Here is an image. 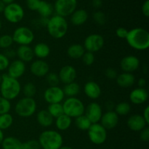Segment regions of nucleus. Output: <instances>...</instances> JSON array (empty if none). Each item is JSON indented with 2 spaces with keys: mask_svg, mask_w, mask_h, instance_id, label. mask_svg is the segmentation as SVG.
Masks as SVG:
<instances>
[{
  "mask_svg": "<svg viewBox=\"0 0 149 149\" xmlns=\"http://www.w3.org/2000/svg\"><path fill=\"white\" fill-rule=\"evenodd\" d=\"M125 39L129 46L136 50H146L149 47V33L143 28H134L128 31Z\"/></svg>",
  "mask_w": 149,
  "mask_h": 149,
  "instance_id": "obj_1",
  "label": "nucleus"
},
{
  "mask_svg": "<svg viewBox=\"0 0 149 149\" xmlns=\"http://www.w3.org/2000/svg\"><path fill=\"white\" fill-rule=\"evenodd\" d=\"M1 84H0V93L1 97L8 100H15L18 97L21 92V85L17 79L10 77L6 74L1 75Z\"/></svg>",
  "mask_w": 149,
  "mask_h": 149,
  "instance_id": "obj_2",
  "label": "nucleus"
},
{
  "mask_svg": "<svg viewBox=\"0 0 149 149\" xmlns=\"http://www.w3.org/2000/svg\"><path fill=\"white\" fill-rule=\"evenodd\" d=\"M46 28L49 36L54 39H60L68 33V23L65 17L55 15L49 17Z\"/></svg>",
  "mask_w": 149,
  "mask_h": 149,
  "instance_id": "obj_3",
  "label": "nucleus"
},
{
  "mask_svg": "<svg viewBox=\"0 0 149 149\" xmlns=\"http://www.w3.org/2000/svg\"><path fill=\"white\" fill-rule=\"evenodd\" d=\"M38 141L42 149H59L63 143V138L58 131L46 130L40 134Z\"/></svg>",
  "mask_w": 149,
  "mask_h": 149,
  "instance_id": "obj_4",
  "label": "nucleus"
},
{
  "mask_svg": "<svg viewBox=\"0 0 149 149\" xmlns=\"http://www.w3.org/2000/svg\"><path fill=\"white\" fill-rule=\"evenodd\" d=\"M64 114L73 118H77L84 114L85 106L80 99L77 97H68L62 103Z\"/></svg>",
  "mask_w": 149,
  "mask_h": 149,
  "instance_id": "obj_5",
  "label": "nucleus"
},
{
  "mask_svg": "<svg viewBox=\"0 0 149 149\" xmlns=\"http://www.w3.org/2000/svg\"><path fill=\"white\" fill-rule=\"evenodd\" d=\"M37 109L36 101L33 97H23L16 103L15 111L22 118H29L33 116Z\"/></svg>",
  "mask_w": 149,
  "mask_h": 149,
  "instance_id": "obj_6",
  "label": "nucleus"
},
{
  "mask_svg": "<svg viewBox=\"0 0 149 149\" xmlns=\"http://www.w3.org/2000/svg\"><path fill=\"white\" fill-rule=\"evenodd\" d=\"M3 14L7 21L15 24L20 23L23 20L25 12L21 5L16 2H13L5 5Z\"/></svg>",
  "mask_w": 149,
  "mask_h": 149,
  "instance_id": "obj_7",
  "label": "nucleus"
},
{
  "mask_svg": "<svg viewBox=\"0 0 149 149\" xmlns=\"http://www.w3.org/2000/svg\"><path fill=\"white\" fill-rule=\"evenodd\" d=\"M13 42L19 45H30L34 40L33 31L27 26L17 27L13 31Z\"/></svg>",
  "mask_w": 149,
  "mask_h": 149,
  "instance_id": "obj_8",
  "label": "nucleus"
},
{
  "mask_svg": "<svg viewBox=\"0 0 149 149\" xmlns=\"http://www.w3.org/2000/svg\"><path fill=\"white\" fill-rule=\"evenodd\" d=\"M90 141L95 145H102L107 139V130L100 123L92 124L87 130Z\"/></svg>",
  "mask_w": 149,
  "mask_h": 149,
  "instance_id": "obj_9",
  "label": "nucleus"
},
{
  "mask_svg": "<svg viewBox=\"0 0 149 149\" xmlns=\"http://www.w3.org/2000/svg\"><path fill=\"white\" fill-rule=\"evenodd\" d=\"M53 7L56 15L65 18L77 10V0H56Z\"/></svg>",
  "mask_w": 149,
  "mask_h": 149,
  "instance_id": "obj_10",
  "label": "nucleus"
},
{
  "mask_svg": "<svg viewBox=\"0 0 149 149\" xmlns=\"http://www.w3.org/2000/svg\"><path fill=\"white\" fill-rule=\"evenodd\" d=\"M105 44L104 38L99 33H92L88 35L84 41V49L87 52L95 53L100 51Z\"/></svg>",
  "mask_w": 149,
  "mask_h": 149,
  "instance_id": "obj_11",
  "label": "nucleus"
},
{
  "mask_svg": "<svg viewBox=\"0 0 149 149\" xmlns=\"http://www.w3.org/2000/svg\"><path fill=\"white\" fill-rule=\"evenodd\" d=\"M63 90L58 86L49 87L44 93V99L49 104L61 103L64 100Z\"/></svg>",
  "mask_w": 149,
  "mask_h": 149,
  "instance_id": "obj_12",
  "label": "nucleus"
},
{
  "mask_svg": "<svg viewBox=\"0 0 149 149\" xmlns=\"http://www.w3.org/2000/svg\"><path fill=\"white\" fill-rule=\"evenodd\" d=\"M103 113L101 106L96 102L89 103L84 111V115L88 118L92 124L99 123Z\"/></svg>",
  "mask_w": 149,
  "mask_h": 149,
  "instance_id": "obj_13",
  "label": "nucleus"
},
{
  "mask_svg": "<svg viewBox=\"0 0 149 149\" xmlns=\"http://www.w3.org/2000/svg\"><path fill=\"white\" fill-rule=\"evenodd\" d=\"M30 71L36 77H45L49 72V65L45 60L37 59L30 65Z\"/></svg>",
  "mask_w": 149,
  "mask_h": 149,
  "instance_id": "obj_14",
  "label": "nucleus"
},
{
  "mask_svg": "<svg viewBox=\"0 0 149 149\" xmlns=\"http://www.w3.org/2000/svg\"><path fill=\"white\" fill-rule=\"evenodd\" d=\"M7 75L10 77L18 79L24 75L26 70V63L20 60H14L7 68Z\"/></svg>",
  "mask_w": 149,
  "mask_h": 149,
  "instance_id": "obj_15",
  "label": "nucleus"
},
{
  "mask_svg": "<svg viewBox=\"0 0 149 149\" xmlns=\"http://www.w3.org/2000/svg\"><path fill=\"white\" fill-rule=\"evenodd\" d=\"M119 116L116 114L114 111H108L106 113H103L100 124L106 130H113L117 126L119 123Z\"/></svg>",
  "mask_w": 149,
  "mask_h": 149,
  "instance_id": "obj_16",
  "label": "nucleus"
},
{
  "mask_svg": "<svg viewBox=\"0 0 149 149\" xmlns=\"http://www.w3.org/2000/svg\"><path fill=\"white\" fill-rule=\"evenodd\" d=\"M140 60L135 55H127L121 60L120 67L123 72L132 73L138 69L140 66Z\"/></svg>",
  "mask_w": 149,
  "mask_h": 149,
  "instance_id": "obj_17",
  "label": "nucleus"
},
{
  "mask_svg": "<svg viewBox=\"0 0 149 149\" xmlns=\"http://www.w3.org/2000/svg\"><path fill=\"white\" fill-rule=\"evenodd\" d=\"M60 81L64 84L75 81L77 77V72L76 68L73 65H66L63 66L58 73Z\"/></svg>",
  "mask_w": 149,
  "mask_h": 149,
  "instance_id": "obj_18",
  "label": "nucleus"
},
{
  "mask_svg": "<svg viewBox=\"0 0 149 149\" xmlns=\"http://www.w3.org/2000/svg\"><path fill=\"white\" fill-rule=\"evenodd\" d=\"M128 128L134 132H141L142 130L148 127V124L141 114H132L127 121Z\"/></svg>",
  "mask_w": 149,
  "mask_h": 149,
  "instance_id": "obj_19",
  "label": "nucleus"
},
{
  "mask_svg": "<svg viewBox=\"0 0 149 149\" xmlns=\"http://www.w3.org/2000/svg\"><path fill=\"white\" fill-rule=\"evenodd\" d=\"M130 100L135 105H141L148 100V93L146 88L137 87L132 90L129 95Z\"/></svg>",
  "mask_w": 149,
  "mask_h": 149,
  "instance_id": "obj_20",
  "label": "nucleus"
},
{
  "mask_svg": "<svg viewBox=\"0 0 149 149\" xmlns=\"http://www.w3.org/2000/svg\"><path fill=\"white\" fill-rule=\"evenodd\" d=\"M84 93L91 100H97L101 95V87L95 81H89L84 84Z\"/></svg>",
  "mask_w": 149,
  "mask_h": 149,
  "instance_id": "obj_21",
  "label": "nucleus"
},
{
  "mask_svg": "<svg viewBox=\"0 0 149 149\" xmlns=\"http://www.w3.org/2000/svg\"><path fill=\"white\" fill-rule=\"evenodd\" d=\"M16 56L18 60L26 63L31 62L34 58L33 49L29 45H20L16 49Z\"/></svg>",
  "mask_w": 149,
  "mask_h": 149,
  "instance_id": "obj_22",
  "label": "nucleus"
},
{
  "mask_svg": "<svg viewBox=\"0 0 149 149\" xmlns=\"http://www.w3.org/2000/svg\"><path fill=\"white\" fill-rule=\"evenodd\" d=\"M116 81L117 85L122 88H130L135 83V77L132 73L123 72L118 74Z\"/></svg>",
  "mask_w": 149,
  "mask_h": 149,
  "instance_id": "obj_23",
  "label": "nucleus"
},
{
  "mask_svg": "<svg viewBox=\"0 0 149 149\" xmlns=\"http://www.w3.org/2000/svg\"><path fill=\"white\" fill-rule=\"evenodd\" d=\"M89 17L88 13L84 9L76 10L71 15V23L76 26L84 25Z\"/></svg>",
  "mask_w": 149,
  "mask_h": 149,
  "instance_id": "obj_24",
  "label": "nucleus"
},
{
  "mask_svg": "<svg viewBox=\"0 0 149 149\" xmlns=\"http://www.w3.org/2000/svg\"><path fill=\"white\" fill-rule=\"evenodd\" d=\"M34 57L38 59L45 60L50 54V47L45 42H39L34 46L33 49Z\"/></svg>",
  "mask_w": 149,
  "mask_h": 149,
  "instance_id": "obj_25",
  "label": "nucleus"
},
{
  "mask_svg": "<svg viewBox=\"0 0 149 149\" xmlns=\"http://www.w3.org/2000/svg\"><path fill=\"white\" fill-rule=\"evenodd\" d=\"M85 52L83 45L78 43L72 44L67 49V55L73 60L81 59Z\"/></svg>",
  "mask_w": 149,
  "mask_h": 149,
  "instance_id": "obj_26",
  "label": "nucleus"
},
{
  "mask_svg": "<svg viewBox=\"0 0 149 149\" xmlns=\"http://www.w3.org/2000/svg\"><path fill=\"white\" fill-rule=\"evenodd\" d=\"M54 118L47 111V110H40L36 114V121L40 126L49 127L53 124Z\"/></svg>",
  "mask_w": 149,
  "mask_h": 149,
  "instance_id": "obj_27",
  "label": "nucleus"
},
{
  "mask_svg": "<svg viewBox=\"0 0 149 149\" xmlns=\"http://www.w3.org/2000/svg\"><path fill=\"white\" fill-rule=\"evenodd\" d=\"M39 14L42 17L45 18H49L51 16H52L54 12L53 5L47 1L41 0V2L38 7L37 11Z\"/></svg>",
  "mask_w": 149,
  "mask_h": 149,
  "instance_id": "obj_28",
  "label": "nucleus"
},
{
  "mask_svg": "<svg viewBox=\"0 0 149 149\" xmlns=\"http://www.w3.org/2000/svg\"><path fill=\"white\" fill-rule=\"evenodd\" d=\"M22 143L18 138L9 136L4 138L1 146L2 149H22Z\"/></svg>",
  "mask_w": 149,
  "mask_h": 149,
  "instance_id": "obj_29",
  "label": "nucleus"
},
{
  "mask_svg": "<svg viewBox=\"0 0 149 149\" xmlns=\"http://www.w3.org/2000/svg\"><path fill=\"white\" fill-rule=\"evenodd\" d=\"M55 126L58 130L65 131L69 129L72 124V119L65 114H62L55 119Z\"/></svg>",
  "mask_w": 149,
  "mask_h": 149,
  "instance_id": "obj_30",
  "label": "nucleus"
},
{
  "mask_svg": "<svg viewBox=\"0 0 149 149\" xmlns=\"http://www.w3.org/2000/svg\"><path fill=\"white\" fill-rule=\"evenodd\" d=\"M80 85L76 81L65 84L63 88L64 95L68 97H74L78 95L80 93Z\"/></svg>",
  "mask_w": 149,
  "mask_h": 149,
  "instance_id": "obj_31",
  "label": "nucleus"
},
{
  "mask_svg": "<svg viewBox=\"0 0 149 149\" xmlns=\"http://www.w3.org/2000/svg\"><path fill=\"white\" fill-rule=\"evenodd\" d=\"M91 125V122L84 114L75 118V125L80 130L87 131Z\"/></svg>",
  "mask_w": 149,
  "mask_h": 149,
  "instance_id": "obj_32",
  "label": "nucleus"
},
{
  "mask_svg": "<svg viewBox=\"0 0 149 149\" xmlns=\"http://www.w3.org/2000/svg\"><path fill=\"white\" fill-rule=\"evenodd\" d=\"M114 111L118 116H126L131 111V106L128 102L122 101L115 106Z\"/></svg>",
  "mask_w": 149,
  "mask_h": 149,
  "instance_id": "obj_33",
  "label": "nucleus"
},
{
  "mask_svg": "<svg viewBox=\"0 0 149 149\" xmlns=\"http://www.w3.org/2000/svg\"><path fill=\"white\" fill-rule=\"evenodd\" d=\"M13 116L10 113L0 115V130H6L9 129L13 124Z\"/></svg>",
  "mask_w": 149,
  "mask_h": 149,
  "instance_id": "obj_34",
  "label": "nucleus"
},
{
  "mask_svg": "<svg viewBox=\"0 0 149 149\" xmlns=\"http://www.w3.org/2000/svg\"><path fill=\"white\" fill-rule=\"evenodd\" d=\"M47 110V111L50 113V115L54 119H56L58 116H61V115L64 113L63 105L61 103L49 104Z\"/></svg>",
  "mask_w": 149,
  "mask_h": 149,
  "instance_id": "obj_35",
  "label": "nucleus"
},
{
  "mask_svg": "<svg viewBox=\"0 0 149 149\" xmlns=\"http://www.w3.org/2000/svg\"><path fill=\"white\" fill-rule=\"evenodd\" d=\"M36 87L33 83L28 82L23 86V93L25 97H33L36 94Z\"/></svg>",
  "mask_w": 149,
  "mask_h": 149,
  "instance_id": "obj_36",
  "label": "nucleus"
},
{
  "mask_svg": "<svg viewBox=\"0 0 149 149\" xmlns=\"http://www.w3.org/2000/svg\"><path fill=\"white\" fill-rule=\"evenodd\" d=\"M14 43L13 36L10 34H3L0 36V48L4 49L10 48Z\"/></svg>",
  "mask_w": 149,
  "mask_h": 149,
  "instance_id": "obj_37",
  "label": "nucleus"
},
{
  "mask_svg": "<svg viewBox=\"0 0 149 149\" xmlns=\"http://www.w3.org/2000/svg\"><path fill=\"white\" fill-rule=\"evenodd\" d=\"M11 109V103L10 100L0 96V115L7 113Z\"/></svg>",
  "mask_w": 149,
  "mask_h": 149,
  "instance_id": "obj_38",
  "label": "nucleus"
},
{
  "mask_svg": "<svg viewBox=\"0 0 149 149\" xmlns=\"http://www.w3.org/2000/svg\"><path fill=\"white\" fill-rule=\"evenodd\" d=\"M47 81L50 87H55L58 86L59 83L61 82L59 79L58 74L55 72H49L46 76Z\"/></svg>",
  "mask_w": 149,
  "mask_h": 149,
  "instance_id": "obj_39",
  "label": "nucleus"
},
{
  "mask_svg": "<svg viewBox=\"0 0 149 149\" xmlns=\"http://www.w3.org/2000/svg\"><path fill=\"white\" fill-rule=\"evenodd\" d=\"M93 20L97 25L103 26L106 22V16L104 13L101 11H96L93 13Z\"/></svg>",
  "mask_w": 149,
  "mask_h": 149,
  "instance_id": "obj_40",
  "label": "nucleus"
},
{
  "mask_svg": "<svg viewBox=\"0 0 149 149\" xmlns=\"http://www.w3.org/2000/svg\"><path fill=\"white\" fill-rule=\"evenodd\" d=\"M22 149H41V146L36 140H29L22 143Z\"/></svg>",
  "mask_w": 149,
  "mask_h": 149,
  "instance_id": "obj_41",
  "label": "nucleus"
},
{
  "mask_svg": "<svg viewBox=\"0 0 149 149\" xmlns=\"http://www.w3.org/2000/svg\"><path fill=\"white\" fill-rule=\"evenodd\" d=\"M81 59H82V61L83 63H84V65H88V66L93 65V64L95 63V58L94 53H92V52H87V51L84 52V54L83 55Z\"/></svg>",
  "mask_w": 149,
  "mask_h": 149,
  "instance_id": "obj_42",
  "label": "nucleus"
},
{
  "mask_svg": "<svg viewBox=\"0 0 149 149\" xmlns=\"http://www.w3.org/2000/svg\"><path fill=\"white\" fill-rule=\"evenodd\" d=\"M10 63V60L4 54L0 53V71L7 70Z\"/></svg>",
  "mask_w": 149,
  "mask_h": 149,
  "instance_id": "obj_43",
  "label": "nucleus"
},
{
  "mask_svg": "<svg viewBox=\"0 0 149 149\" xmlns=\"http://www.w3.org/2000/svg\"><path fill=\"white\" fill-rule=\"evenodd\" d=\"M28 8L31 11H37L41 0H26Z\"/></svg>",
  "mask_w": 149,
  "mask_h": 149,
  "instance_id": "obj_44",
  "label": "nucleus"
},
{
  "mask_svg": "<svg viewBox=\"0 0 149 149\" xmlns=\"http://www.w3.org/2000/svg\"><path fill=\"white\" fill-rule=\"evenodd\" d=\"M105 76L108 79H116V78L118 76V74L117 71L113 68H108L105 71Z\"/></svg>",
  "mask_w": 149,
  "mask_h": 149,
  "instance_id": "obj_45",
  "label": "nucleus"
},
{
  "mask_svg": "<svg viewBox=\"0 0 149 149\" xmlns=\"http://www.w3.org/2000/svg\"><path fill=\"white\" fill-rule=\"evenodd\" d=\"M140 139L143 142H148L149 141V128L146 127L140 132Z\"/></svg>",
  "mask_w": 149,
  "mask_h": 149,
  "instance_id": "obj_46",
  "label": "nucleus"
},
{
  "mask_svg": "<svg viewBox=\"0 0 149 149\" xmlns=\"http://www.w3.org/2000/svg\"><path fill=\"white\" fill-rule=\"evenodd\" d=\"M127 33L128 30H127L125 27H119L116 30V35L120 39H126Z\"/></svg>",
  "mask_w": 149,
  "mask_h": 149,
  "instance_id": "obj_47",
  "label": "nucleus"
},
{
  "mask_svg": "<svg viewBox=\"0 0 149 149\" xmlns=\"http://www.w3.org/2000/svg\"><path fill=\"white\" fill-rule=\"evenodd\" d=\"M4 54L9 60L13 59L14 58H15L16 56V50L15 49H13V48H8V49H4Z\"/></svg>",
  "mask_w": 149,
  "mask_h": 149,
  "instance_id": "obj_48",
  "label": "nucleus"
},
{
  "mask_svg": "<svg viewBox=\"0 0 149 149\" xmlns=\"http://www.w3.org/2000/svg\"><path fill=\"white\" fill-rule=\"evenodd\" d=\"M142 13L145 17H149V0H146L142 5Z\"/></svg>",
  "mask_w": 149,
  "mask_h": 149,
  "instance_id": "obj_49",
  "label": "nucleus"
},
{
  "mask_svg": "<svg viewBox=\"0 0 149 149\" xmlns=\"http://www.w3.org/2000/svg\"><path fill=\"white\" fill-rule=\"evenodd\" d=\"M143 117L145 119V121L146 122V123L149 125V106H147L144 109L143 111L142 114Z\"/></svg>",
  "mask_w": 149,
  "mask_h": 149,
  "instance_id": "obj_50",
  "label": "nucleus"
},
{
  "mask_svg": "<svg viewBox=\"0 0 149 149\" xmlns=\"http://www.w3.org/2000/svg\"><path fill=\"white\" fill-rule=\"evenodd\" d=\"M92 5L96 9L100 8L103 5V0H93L92 1Z\"/></svg>",
  "mask_w": 149,
  "mask_h": 149,
  "instance_id": "obj_51",
  "label": "nucleus"
},
{
  "mask_svg": "<svg viewBox=\"0 0 149 149\" xmlns=\"http://www.w3.org/2000/svg\"><path fill=\"white\" fill-rule=\"evenodd\" d=\"M115 103H113V101L111 100H109L108 101L107 103H106V108L107 109V111H114V108H115Z\"/></svg>",
  "mask_w": 149,
  "mask_h": 149,
  "instance_id": "obj_52",
  "label": "nucleus"
},
{
  "mask_svg": "<svg viewBox=\"0 0 149 149\" xmlns=\"http://www.w3.org/2000/svg\"><path fill=\"white\" fill-rule=\"evenodd\" d=\"M147 84L146 79L145 78H140L138 81V87L141 88H145V87Z\"/></svg>",
  "mask_w": 149,
  "mask_h": 149,
  "instance_id": "obj_53",
  "label": "nucleus"
},
{
  "mask_svg": "<svg viewBox=\"0 0 149 149\" xmlns=\"http://www.w3.org/2000/svg\"><path fill=\"white\" fill-rule=\"evenodd\" d=\"M4 7H5V4L0 0V13H3V11L4 10Z\"/></svg>",
  "mask_w": 149,
  "mask_h": 149,
  "instance_id": "obj_54",
  "label": "nucleus"
},
{
  "mask_svg": "<svg viewBox=\"0 0 149 149\" xmlns=\"http://www.w3.org/2000/svg\"><path fill=\"white\" fill-rule=\"evenodd\" d=\"M4 138V133H3V131L0 130V146L1 145V143H2Z\"/></svg>",
  "mask_w": 149,
  "mask_h": 149,
  "instance_id": "obj_55",
  "label": "nucleus"
},
{
  "mask_svg": "<svg viewBox=\"0 0 149 149\" xmlns=\"http://www.w3.org/2000/svg\"><path fill=\"white\" fill-rule=\"evenodd\" d=\"M3 3H4L5 5L9 4H11V3H13L15 1V0H1Z\"/></svg>",
  "mask_w": 149,
  "mask_h": 149,
  "instance_id": "obj_56",
  "label": "nucleus"
},
{
  "mask_svg": "<svg viewBox=\"0 0 149 149\" xmlns=\"http://www.w3.org/2000/svg\"><path fill=\"white\" fill-rule=\"evenodd\" d=\"M59 149H74L72 148L71 147L68 146H62Z\"/></svg>",
  "mask_w": 149,
  "mask_h": 149,
  "instance_id": "obj_57",
  "label": "nucleus"
},
{
  "mask_svg": "<svg viewBox=\"0 0 149 149\" xmlns=\"http://www.w3.org/2000/svg\"><path fill=\"white\" fill-rule=\"evenodd\" d=\"M1 27H2V23H1V20H0V31L1 30Z\"/></svg>",
  "mask_w": 149,
  "mask_h": 149,
  "instance_id": "obj_58",
  "label": "nucleus"
},
{
  "mask_svg": "<svg viewBox=\"0 0 149 149\" xmlns=\"http://www.w3.org/2000/svg\"><path fill=\"white\" fill-rule=\"evenodd\" d=\"M1 79H2V77H1V74H0V84H1Z\"/></svg>",
  "mask_w": 149,
  "mask_h": 149,
  "instance_id": "obj_59",
  "label": "nucleus"
}]
</instances>
